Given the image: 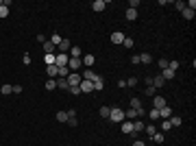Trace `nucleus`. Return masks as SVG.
Listing matches in <instances>:
<instances>
[{
  "instance_id": "72a5a7b5",
  "label": "nucleus",
  "mask_w": 196,
  "mask_h": 146,
  "mask_svg": "<svg viewBox=\"0 0 196 146\" xmlns=\"http://www.w3.org/2000/svg\"><path fill=\"white\" fill-rule=\"evenodd\" d=\"M170 129H172L170 120H163V122H161V133H166V131H170Z\"/></svg>"
},
{
  "instance_id": "f03ea898",
  "label": "nucleus",
  "mask_w": 196,
  "mask_h": 146,
  "mask_svg": "<svg viewBox=\"0 0 196 146\" xmlns=\"http://www.w3.org/2000/svg\"><path fill=\"white\" fill-rule=\"evenodd\" d=\"M65 81H68V85H70V87H74V85H81L83 76H81L79 72H70V74L65 76Z\"/></svg>"
},
{
  "instance_id": "f704fd0d",
  "label": "nucleus",
  "mask_w": 196,
  "mask_h": 146,
  "mask_svg": "<svg viewBox=\"0 0 196 146\" xmlns=\"http://www.w3.org/2000/svg\"><path fill=\"white\" fill-rule=\"evenodd\" d=\"M42 46H44V52H46V55H52V50H54V46H52L50 42H46V44H42Z\"/></svg>"
},
{
  "instance_id": "37998d69",
  "label": "nucleus",
  "mask_w": 196,
  "mask_h": 146,
  "mask_svg": "<svg viewBox=\"0 0 196 146\" xmlns=\"http://www.w3.org/2000/svg\"><path fill=\"white\" fill-rule=\"evenodd\" d=\"M70 90V94H74V96H79L81 94V90H79V85H74V87H68Z\"/></svg>"
},
{
  "instance_id": "bb28decb",
  "label": "nucleus",
  "mask_w": 196,
  "mask_h": 146,
  "mask_svg": "<svg viewBox=\"0 0 196 146\" xmlns=\"http://www.w3.org/2000/svg\"><path fill=\"white\" fill-rule=\"evenodd\" d=\"M0 94H4V96L13 94V85H2V87H0Z\"/></svg>"
},
{
  "instance_id": "09e8293b",
  "label": "nucleus",
  "mask_w": 196,
  "mask_h": 146,
  "mask_svg": "<svg viewBox=\"0 0 196 146\" xmlns=\"http://www.w3.org/2000/svg\"><path fill=\"white\" fill-rule=\"evenodd\" d=\"M131 63L137 65V63H140V55H133V57H131Z\"/></svg>"
},
{
  "instance_id": "de8ad7c7",
  "label": "nucleus",
  "mask_w": 196,
  "mask_h": 146,
  "mask_svg": "<svg viewBox=\"0 0 196 146\" xmlns=\"http://www.w3.org/2000/svg\"><path fill=\"white\" fill-rule=\"evenodd\" d=\"M22 61H24V63L28 65V63H31V55H28V52H24V57H22Z\"/></svg>"
},
{
  "instance_id": "f8f14e48",
  "label": "nucleus",
  "mask_w": 196,
  "mask_h": 146,
  "mask_svg": "<svg viewBox=\"0 0 196 146\" xmlns=\"http://www.w3.org/2000/svg\"><path fill=\"white\" fill-rule=\"evenodd\" d=\"M161 107H166V100L161 96H152V109H161Z\"/></svg>"
},
{
  "instance_id": "ea45409f",
  "label": "nucleus",
  "mask_w": 196,
  "mask_h": 146,
  "mask_svg": "<svg viewBox=\"0 0 196 146\" xmlns=\"http://www.w3.org/2000/svg\"><path fill=\"white\" fill-rule=\"evenodd\" d=\"M157 63H159V68H161V70H166V68H168V59H157Z\"/></svg>"
},
{
  "instance_id": "aec40b11",
  "label": "nucleus",
  "mask_w": 196,
  "mask_h": 146,
  "mask_svg": "<svg viewBox=\"0 0 196 146\" xmlns=\"http://www.w3.org/2000/svg\"><path fill=\"white\" fill-rule=\"evenodd\" d=\"M54 81H57V87H59V90H68V87H70V85H68V81H65L63 76H59V79H54Z\"/></svg>"
},
{
  "instance_id": "c85d7f7f",
  "label": "nucleus",
  "mask_w": 196,
  "mask_h": 146,
  "mask_svg": "<svg viewBox=\"0 0 196 146\" xmlns=\"http://www.w3.org/2000/svg\"><path fill=\"white\" fill-rule=\"evenodd\" d=\"M54 57H57L54 52H52V55H44V61H46V65H54Z\"/></svg>"
},
{
  "instance_id": "b1692460",
  "label": "nucleus",
  "mask_w": 196,
  "mask_h": 146,
  "mask_svg": "<svg viewBox=\"0 0 196 146\" xmlns=\"http://www.w3.org/2000/svg\"><path fill=\"white\" fill-rule=\"evenodd\" d=\"M181 13H183V18H185V20H194V11H192V9H188V7H185Z\"/></svg>"
},
{
  "instance_id": "20e7f679",
  "label": "nucleus",
  "mask_w": 196,
  "mask_h": 146,
  "mask_svg": "<svg viewBox=\"0 0 196 146\" xmlns=\"http://www.w3.org/2000/svg\"><path fill=\"white\" fill-rule=\"evenodd\" d=\"M79 90H81V94H90V92H94V83L92 81H81V85H79Z\"/></svg>"
},
{
  "instance_id": "412c9836",
  "label": "nucleus",
  "mask_w": 196,
  "mask_h": 146,
  "mask_svg": "<svg viewBox=\"0 0 196 146\" xmlns=\"http://www.w3.org/2000/svg\"><path fill=\"white\" fill-rule=\"evenodd\" d=\"M126 20H129V22L137 20V11H135V9H126Z\"/></svg>"
},
{
  "instance_id": "2eb2a0df",
  "label": "nucleus",
  "mask_w": 196,
  "mask_h": 146,
  "mask_svg": "<svg viewBox=\"0 0 196 146\" xmlns=\"http://www.w3.org/2000/svg\"><path fill=\"white\" fill-rule=\"evenodd\" d=\"M120 124H122V133H133V122L131 120H124Z\"/></svg>"
},
{
  "instance_id": "e433bc0d",
  "label": "nucleus",
  "mask_w": 196,
  "mask_h": 146,
  "mask_svg": "<svg viewBox=\"0 0 196 146\" xmlns=\"http://www.w3.org/2000/svg\"><path fill=\"white\" fill-rule=\"evenodd\" d=\"M174 9H177V11H183V9H185V2H183V0H177V2H174Z\"/></svg>"
},
{
  "instance_id": "f257e3e1",
  "label": "nucleus",
  "mask_w": 196,
  "mask_h": 146,
  "mask_svg": "<svg viewBox=\"0 0 196 146\" xmlns=\"http://www.w3.org/2000/svg\"><path fill=\"white\" fill-rule=\"evenodd\" d=\"M109 120H111V122H124V111H122L120 107H111Z\"/></svg>"
},
{
  "instance_id": "4be33fe9",
  "label": "nucleus",
  "mask_w": 196,
  "mask_h": 146,
  "mask_svg": "<svg viewBox=\"0 0 196 146\" xmlns=\"http://www.w3.org/2000/svg\"><path fill=\"white\" fill-rule=\"evenodd\" d=\"M57 122H68V111H57Z\"/></svg>"
},
{
  "instance_id": "393cba45",
  "label": "nucleus",
  "mask_w": 196,
  "mask_h": 146,
  "mask_svg": "<svg viewBox=\"0 0 196 146\" xmlns=\"http://www.w3.org/2000/svg\"><path fill=\"white\" fill-rule=\"evenodd\" d=\"M50 44H52V46H59V44H61V35H59V33H52V37H50Z\"/></svg>"
},
{
  "instance_id": "c03bdc74",
  "label": "nucleus",
  "mask_w": 196,
  "mask_h": 146,
  "mask_svg": "<svg viewBox=\"0 0 196 146\" xmlns=\"http://www.w3.org/2000/svg\"><path fill=\"white\" fill-rule=\"evenodd\" d=\"M146 94H148V96H155V94H157V90H155L152 85H148V87H146Z\"/></svg>"
},
{
  "instance_id": "58836bf2",
  "label": "nucleus",
  "mask_w": 196,
  "mask_h": 146,
  "mask_svg": "<svg viewBox=\"0 0 196 146\" xmlns=\"http://www.w3.org/2000/svg\"><path fill=\"white\" fill-rule=\"evenodd\" d=\"M126 85H129V87H135V85H137V76H131V79H126Z\"/></svg>"
},
{
  "instance_id": "8fccbe9b",
  "label": "nucleus",
  "mask_w": 196,
  "mask_h": 146,
  "mask_svg": "<svg viewBox=\"0 0 196 146\" xmlns=\"http://www.w3.org/2000/svg\"><path fill=\"white\" fill-rule=\"evenodd\" d=\"M22 92V85H13V94H20Z\"/></svg>"
},
{
  "instance_id": "9b49d317",
  "label": "nucleus",
  "mask_w": 196,
  "mask_h": 146,
  "mask_svg": "<svg viewBox=\"0 0 196 146\" xmlns=\"http://www.w3.org/2000/svg\"><path fill=\"white\" fill-rule=\"evenodd\" d=\"M170 116H172V107H168V105H166V107H161V109H159V118H161V120H168Z\"/></svg>"
},
{
  "instance_id": "39448f33",
  "label": "nucleus",
  "mask_w": 196,
  "mask_h": 146,
  "mask_svg": "<svg viewBox=\"0 0 196 146\" xmlns=\"http://www.w3.org/2000/svg\"><path fill=\"white\" fill-rule=\"evenodd\" d=\"M81 63H83V65H85V68H92V65H94V63H96V57H94V55H90V52H87V55H83V57H81Z\"/></svg>"
},
{
  "instance_id": "9d476101",
  "label": "nucleus",
  "mask_w": 196,
  "mask_h": 146,
  "mask_svg": "<svg viewBox=\"0 0 196 146\" xmlns=\"http://www.w3.org/2000/svg\"><path fill=\"white\" fill-rule=\"evenodd\" d=\"M81 65H83V63H81V59H74V57H70V61H68V68H70L72 72H76Z\"/></svg>"
},
{
  "instance_id": "ddd939ff",
  "label": "nucleus",
  "mask_w": 196,
  "mask_h": 146,
  "mask_svg": "<svg viewBox=\"0 0 196 146\" xmlns=\"http://www.w3.org/2000/svg\"><path fill=\"white\" fill-rule=\"evenodd\" d=\"M163 85H166V81L161 79V74L152 76V87H155V90H159V87H163Z\"/></svg>"
},
{
  "instance_id": "6e6552de",
  "label": "nucleus",
  "mask_w": 196,
  "mask_h": 146,
  "mask_svg": "<svg viewBox=\"0 0 196 146\" xmlns=\"http://www.w3.org/2000/svg\"><path fill=\"white\" fill-rule=\"evenodd\" d=\"M81 76H83L85 81H92V83H94V81H96V79H98V74H96V72H94V70H92V68H87V70H85V72H83Z\"/></svg>"
},
{
  "instance_id": "49530a36",
  "label": "nucleus",
  "mask_w": 196,
  "mask_h": 146,
  "mask_svg": "<svg viewBox=\"0 0 196 146\" xmlns=\"http://www.w3.org/2000/svg\"><path fill=\"white\" fill-rule=\"evenodd\" d=\"M68 122H70V127H79V120H76V116H74V118H68Z\"/></svg>"
},
{
  "instance_id": "cd10ccee",
  "label": "nucleus",
  "mask_w": 196,
  "mask_h": 146,
  "mask_svg": "<svg viewBox=\"0 0 196 146\" xmlns=\"http://www.w3.org/2000/svg\"><path fill=\"white\" fill-rule=\"evenodd\" d=\"M163 140H166V135H163V133H161V131H159V133H155V135H152V142H157V144H163Z\"/></svg>"
},
{
  "instance_id": "dca6fc26",
  "label": "nucleus",
  "mask_w": 196,
  "mask_h": 146,
  "mask_svg": "<svg viewBox=\"0 0 196 146\" xmlns=\"http://www.w3.org/2000/svg\"><path fill=\"white\" fill-rule=\"evenodd\" d=\"M144 127H146V124L142 122V118H137V120H133V131H135V133H140V131H144Z\"/></svg>"
},
{
  "instance_id": "a878e982",
  "label": "nucleus",
  "mask_w": 196,
  "mask_h": 146,
  "mask_svg": "<svg viewBox=\"0 0 196 146\" xmlns=\"http://www.w3.org/2000/svg\"><path fill=\"white\" fill-rule=\"evenodd\" d=\"M179 65H181V63H179L177 59H172V61H168V70H172V72H177V70H179Z\"/></svg>"
},
{
  "instance_id": "c756f323",
  "label": "nucleus",
  "mask_w": 196,
  "mask_h": 146,
  "mask_svg": "<svg viewBox=\"0 0 196 146\" xmlns=\"http://www.w3.org/2000/svg\"><path fill=\"white\" fill-rule=\"evenodd\" d=\"M46 90H48V92L57 90V81H54V79H48V81H46Z\"/></svg>"
},
{
  "instance_id": "3c124183",
  "label": "nucleus",
  "mask_w": 196,
  "mask_h": 146,
  "mask_svg": "<svg viewBox=\"0 0 196 146\" xmlns=\"http://www.w3.org/2000/svg\"><path fill=\"white\" fill-rule=\"evenodd\" d=\"M133 146H146V144H144V142H140V140H135V142H133Z\"/></svg>"
},
{
  "instance_id": "7ed1b4c3",
  "label": "nucleus",
  "mask_w": 196,
  "mask_h": 146,
  "mask_svg": "<svg viewBox=\"0 0 196 146\" xmlns=\"http://www.w3.org/2000/svg\"><path fill=\"white\" fill-rule=\"evenodd\" d=\"M68 61H70L68 55H61V52H59V55L54 57V65H57V68H68Z\"/></svg>"
},
{
  "instance_id": "1a4fd4ad",
  "label": "nucleus",
  "mask_w": 196,
  "mask_h": 146,
  "mask_svg": "<svg viewBox=\"0 0 196 146\" xmlns=\"http://www.w3.org/2000/svg\"><path fill=\"white\" fill-rule=\"evenodd\" d=\"M92 9H94L96 13H100V11L107 9V2H105V0H94V2H92Z\"/></svg>"
},
{
  "instance_id": "4c0bfd02",
  "label": "nucleus",
  "mask_w": 196,
  "mask_h": 146,
  "mask_svg": "<svg viewBox=\"0 0 196 146\" xmlns=\"http://www.w3.org/2000/svg\"><path fill=\"white\" fill-rule=\"evenodd\" d=\"M122 44H124V48H133V44H135V42H133L131 37H124V42H122Z\"/></svg>"
},
{
  "instance_id": "79ce46f5",
  "label": "nucleus",
  "mask_w": 196,
  "mask_h": 146,
  "mask_svg": "<svg viewBox=\"0 0 196 146\" xmlns=\"http://www.w3.org/2000/svg\"><path fill=\"white\" fill-rule=\"evenodd\" d=\"M148 116H150V120H157V118H159V109H152V111H148Z\"/></svg>"
},
{
  "instance_id": "4468645a",
  "label": "nucleus",
  "mask_w": 196,
  "mask_h": 146,
  "mask_svg": "<svg viewBox=\"0 0 196 146\" xmlns=\"http://www.w3.org/2000/svg\"><path fill=\"white\" fill-rule=\"evenodd\" d=\"M168 120H170L172 129H174V127H181V124H183V118H181V116H174V113H172V116H170Z\"/></svg>"
},
{
  "instance_id": "7c9ffc66",
  "label": "nucleus",
  "mask_w": 196,
  "mask_h": 146,
  "mask_svg": "<svg viewBox=\"0 0 196 146\" xmlns=\"http://www.w3.org/2000/svg\"><path fill=\"white\" fill-rule=\"evenodd\" d=\"M100 118H109V113H111V107H100Z\"/></svg>"
},
{
  "instance_id": "473e14b6",
  "label": "nucleus",
  "mask_w": 196,
  "mask_h": 146,
  "mask_svg": "<svg viewBox=\"0 0 196 146\" xmlns=\"http://www.w3.org/2000/svg\"><path fill=\"white\" fill-rule=\"evenodd\" d=\"M131 109H142V102H140V98H131Z\"/></svg>"
},
{
  "instance_id": "423d86ee",
  "label": "nucleus",
  "mask_w": 196,
  "mask_h": 146,
  "mask_svg": "<svg viewBox=\"0 0 196 146\" xmlns=\"http://www.w3.org/2000/svg\"><path fill=\"white\" fill-rule=\"evenodd\" d=\"M57 48H59V52H61V55H68V52H70V48H72V44H70V39H61V44H59Z\"/></svg>"
},
{
  "instance_id": "5701e85b",
  "label": "nucleus",
  "mask_w": 196,
  "mask_h": 146,
  "mask_svg": "<svg viewBox=\"0 0 196 146\" xmlns=\"http://www.w3.org/2000/svg\"><path fill=\"white\" fill-rule=\"evenodd\" d=\"M46 72H48V76H59V68L57 65H48Z\"/></svg>"
},
{
  "instance_id": "a19ab883",
  "label": "nucleus",
  "mask_w": 196,
  "mask_h": 146,
  "mask_svg": "<svg viewBox=\"0 0 196 146\" xmlns=\"http://www.w3.org/2000/svg\"><path fill=\"white\" fill-rule=\"evenodd\" d=\"M68 74H70V68H59V76H63V79H65Z\"/></svg>"
},
{
  "instance_id": "2f4dec72",
  "label": "nucleus",
  "mask_w": 196,
  "mask_h": 146,
  "mask_svg": "<svg viewBox=\"0 0 196 146\" xmlns=\"http://www.w3.org/2000/svg\"><path fill=\"white\" fill-rule=\"evenodd\" d=\"M144 131H146L148 135H150V138H152V135H155V133H157V127H155V124H148V127H144Z\"/></svg>"
},
{
  "instance_id": "f3484780",
  "label": "nucleus",
  "mask_w": 196,
  "mask_h": 146,
  "mask_svg": "<svg viewBox=\"0 0 196 146\" xmlns=\"http://www.w3.org/2000/svg\"><path fill=\"white\" fill-rule=\"evenodd\" d=\"M140 63H144V65L152 63V57H150V52H142V55H140Z\"/></svg>"
},
{
  "instance_id": "c9c22d12",
  "label": "nucleus",
  "mask_w": 196,
  "mask_h": 146,
  "mask_svg": "<svg viewBox=\"0 0 196 146\" xmlns=\"http://www.w3.org/2000/svg\"><path fill=\"white\" fill-rule=\"evenodd\" d=\"M9 15V7H4L2 2H0V18H7Z\"/></svg>"
},
{
  "instance_id": "0eeeda50",
  "label": "nucleus",
  "mask_w": 196,
  "mask_h": 146,
  "mask_svg": "<svg viewBox=\"0 0 196 146\" xmlns=\"http://www.w3.org/2000/svg\"><path fill=\"white\" fill-rule=\"evenodd\" d=\"M124 37H126V35H124L122 31H116V33H111V44H122Z\"/></svg>"
},
{
  "instance_id": "6ab92c4d",
  "label": "nucleus",
  "mask_w": 196,
  "mask_h": 146,
  "mask_svg": "<svg viewBox=\"0 0 196 146\" xmlns=\"http://www.w3.org/2000/svg\"><path fill=\"white\" fill-rule=\"evenodd\" d=\"M161 79H163V81H172V79H174V72H172V70H168V68H166V70H163V72H161Z\"/></svg>"
},
{
  "instance_id": "a211bd4d",
  "label": "nucleus",
  "mask_w": 196,
  "mask_h": 146,
  "mask_svg": "<svg viewBox=\"0 0 196 146\" xmlns=\"http://www.w3.org/2000/svg\"><path fill=\"white\" fill-rule=\"evenodd\" d=\"M100 90H105V81H102V76H98L96 81H94V92H100Z\"/></svg>"
},
{
  "instance_id": "a18cd8bd",
  "label": "nucleus",
  "mask_w": 196,
  "mask_h": 146,
  "mask_svg": "<svg viewBox=\"0 0 196 146\" xmlns=\"http://www.w3.org/2000/svg\"><path fill=\"white\" fill-rule=\"evenodd\" d=\"M137 7H140L137 0H131V2H129V9H135V11H137Z\"/></svg>"
}]
</instances>
